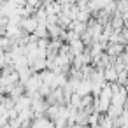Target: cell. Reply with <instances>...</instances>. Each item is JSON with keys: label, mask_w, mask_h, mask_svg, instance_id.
<instances>
[{"label": "cell", "mask_w": 128, "mask_h": 128, "mask_svg": "<svg viewBox=\"0 0 128 128\" xmlns=\"http://www.w3.org/2000/svg\"><path fill=\"white\" fill-rule=\"evenodd\" d=\"M39 20L35 18V16H28V18H21V23H20V26L23 28V32L25 34H35V30L39 28Z\"/></svg>", "instance_id": "obj_1"}]
</instances>
